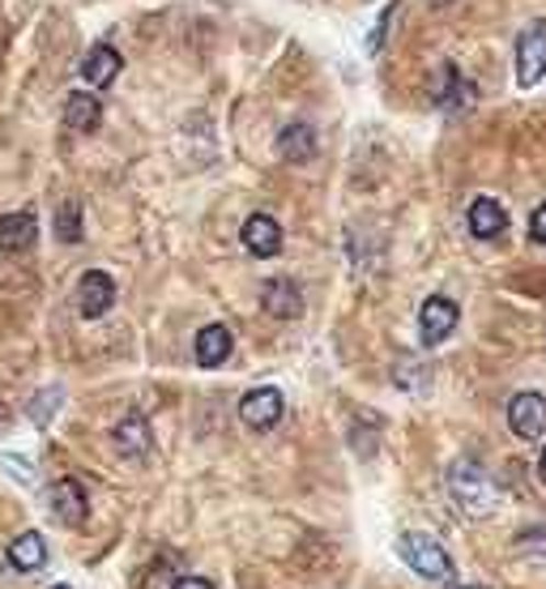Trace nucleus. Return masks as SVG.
I'll return each mask as SVG.
<instances>
[{"mask_svg": "<svg viewBox=\"0 0 546 589\" xmlns=\"http://www.w3.org/2000/svg\"><path fill=\"white\" fill-rule=\"evenodd\" d=\"M401 559L419 573V577H428V581H440V586H453V577H457V568H453V559H448V551L440 547L431 534H406L401 543Z\"/></svg>", "mask_w": 546, "mask_h": 589, "instance_id": "f257e3e1", "label": "nucleus"}, {"mask_svg": "<svg viewBox=\"0 0 546 589\" xmlns=\"http://www.w3.org/2000/svg\"><path fill=\"white\" fill-rule=\"evenodd\" d=\"M448 491L462 500V509L469 512H487L496 505V487H491V478L487 471L474 462V457H457L453 466H448Z\"/></svg>", "mask_w": 546, "mask_h": 589, "instance_id": "f03ea898", "label": "nucleus"}, {"mask_svg": "<svg viewBox=\"0 0 546 589\" xmlns=\"http://www.w3.org/2000/svg\"><path fill=\"white\" fill-rule=\"evenodd\" d=\"M428 94L435 107H444V112H462V107H469V103L478 99V86L462 78V69H457L453 60H444V65L431 73Z\"/></svg>", "mask_w": 546, "mask_h": 589, "instance_id": "7ed1b4c3", "label": "nucleus"}, {"mask_svg": "<svg viewBox=\"0 0 546 589\" xmlns=\"http://www.w3.org/2000/svg\"><path fill=\"white\" fill-rule=\"evenodd\" d=\"M546 78V22H530L516 39V81L530 90Z\"/></svg>", "mask_w": 546, "mask_h": 589, "instance_id": "20e7f679", "label": "nucleus"}, {"mask_svg": "<svg viewBox=\"0 0 546 589\" xmlns=\"http://www.w3.org/2000/svg\"><path fill=\"white\" fill-rule=\"evenodd\" d=\"M457 320H462V308L448 295L423 299V308H419V338H423V347H440L444 338H453Z\"/></svg>", "mask_w": 546, "mask_h": 589, "instance_id": "39448f33", "label": "nucleus"}, {"mask_svg": "<svg viewBox=\"0 0 546 589\" xmlns=\"http://www.w3.org/2000/svg\"><path fill=\"white\" fill-rule=\"evenodd\" d=\"M282 410H286V401H282V393L273 389V385H261V389L243 393V401H239V419L252 428V432H270L282 423Z\"/></svg>", "mask_w": 546, "mask_h": 589, "instance_id": "423d86ee", "label": "nucleus"}, {"mask_svg": "<svg viewBox=\"0 0 546 589\" xmlns=\"http://www.w3.org/2000/svg\"><path fill=\"white\" fill-rule=\"evenodd\" d=\"M112 304H116V277L107 274V270H90V274H81L78 282V313L86 320H99V316L112 313Z\"/></svg>", "mask_w": 546, "mask_h": 589, "instance_id": "0eeeda50", "label": "nucleus"}, {"mask_svg": "<svg viewBox=\"0 0 546 589\" xmlns=\"http://www.w3.org/2000/svg\"><path fill=\"white\" fill-rule=\"evenodd\" d=\"M508 428L521 435V440H538L546 432V397L534 389L516 393L508 401Z\"/></svg>", "mask_w": 546, "mask_h": 589, "instance_id": "6e6552de", "label": "nucleus"}, {"mask_svg": "<svg viewBox=\"0 0 546 589\" xmlns=\"http://www.w3.org/2000/svg\"><path fill=\"white\" fill-rule=\"evenodd\" d=\"M47 500H52V517H56L60 525H69V530H78L81 521H86V512H90L86 487H81L78 478H56Z\"/></svg>", "mask_w": 546, "mask_h": 589, "instance_id": "1a4fd4ad", "label": "nucleus"}, {"mask_svg": "<svg viewBox=\"0 0 546 589\" xmlns=\"http://www.w3.org/2000/svg\"><path fill=\"white\" fill-rule=\"evenodd\" d=\"M239 239H243V248H248L252 257H261V261H270V257L282 252V227L273 223L270 214H252V218L243 223Z\"/></svg>", "mask_w": 546, "mask_h": 589, "instance_id": "9d476101", "label": "nucleus"}, {"mask_svg": "<svg viewBox=\"0 0 546 589\" xmlns=\"http://www.w3.org/2000/svg\"><path fill=\"white\" fill-rule=\"evenodd\" d=\"M261 304H265V313L277 316V320H295V316L304 313V291L291 282V277H273L261 286Z\"/></svg>", "mask_w": 546, "mask_h": 589, "instance_id": "9b49d317", "label": "nucleus"}, {"mask_svg": "<svg viewBox=\"0 0 546 589\" xmlns=\"http://www.w3.org/2000/svg\"><path fill=\"white\" fill-rule=\"evenodd\" d=\"M466 223H469V236L496 239V236H504L508 214H504V205H500L496 196H478V201H469Z\"/></svg>", "mask_w": 546, "mask_h": 589, "instance_id": "f8f14e48", "label": "nucleus"}, {"mask_svg": "<svg viewBox=\"0 0 546 589\" xmlns=\"http://www.w3.org/2000/svg\"><path fill=\"white\" fill-rule=\"evenodd\" d=\"M39 236V223H35V209H13L0 218V248L4 252H26Z\"/></svg>", "mask_w": 546, "mask_h": 589, "instance_id": "ddd939ff", "label": "nucleus"}, {"mask_svg": "<svg viewBox=\"0 0 546 589\" xmlns=\"http://www.w3.org/2000/svg\"><path fill=\"white\" fill-rule=\"evenodd\" d=\"M120 52L112 47V43H99V47H90L86 52V60H81V78H86V86H112V81L120 78Z\"/></svg>", "mask_w": 546, "mask_h": 589, "instance_id": "4468645a", "label": "nucleus"}, {"mask_svg": "<svg viewBox=\"0 0 546 589\" xmlns=\"http://www.w3.org/2000/svg\"><path fill=\"white\" fill-rule=\"evenodd\" d=\"M112 440H116L120 457L137 462V457L150 453V423H146L141 415H124V419L116 423V432H112Z\"/></svg>", "mask_w": 546, "mask_h": 589, "instance_id": "2eb2a0df", "label": "nucleus"}, {"mask_svg": "<svg viewBox=\"0 0 546 589\" xmlns=\"http://www.w3.org/2000/svg\"><path fill=\"white\" fill-rule=\"evenodd\" d=\"M196 363L201 367H218V363H227L235 351V338L227 325H205L201 333H196Z\"/></svg>", "mask_w": 546, "mask_h": 589, "instance_id": "dca6fc26", "label": "nucleus"}, {"mask_svg": "<svg viewBox=\"0 0 546 589\" xmlns=\"http://www.w3.org/2000/svg\"><path fill=\"white\" fill-rule=\"evenodd\" d=\"M65 124H69L73 133H94V128L103 124V103H99L90 90H73V94L65 99Z\"/></svg>", "mask_w": 546, "mask_h": 589, "instance_id": "f3484780", "label": "nucleus"}, {"mask_svg": "<svg viewBox=\"0 0 546 589\" xmlns=\"http://www.w3.org/2000/svg\"><path fill=\"white\" fill-rule=\"evenodd\" d=\"M9 564L18 568V573H35L47 564V543H43L39 530H26V534H18L13 543H9Z\"/></svg>", "mask_w": 546, "mask_h": 589, "instance_id": "a211bd4d", "label": "nucleus"}, {"mask_svg": "<svg viewBox=\"0 0 546 589\" xmlns=\"http://www.w3.org/2000/svg\"><path fill=\"white\" fill-rule=\"evenodd\" d=\"M277 155L286 162H308L316 155V128L312 124H291L277 133Z\"/></svg>", "mask_w": 546, "mask_h": 589, "instance_id": "6ab92c4d", "label": "nucleus"}, {"mask_svg": "<svg viewBox=\"0 0 546 589\" xmlns=\"http://www.w3.org/2000/svg\"><path fill=\"white\" fill-rule=\"evenodd\" d=\"M52 223H56V236L65 239V243H78V239L86 236V227H81V201H73V196L60 201Z\"/></svg>", "mask_w": 546, "mask_h": 589, "instance_id": "aec40b11", "label": "nucleus"}, {"mask_svg": "<svg viewBox=\"0 0 546 589\" xmlns=\"http://www.w3.org/2000/svg\"><path fill=\"white\" fill-rule=\"evenodd\" d=\"M60 401H65V389H60V385H52V389H39V393H35V397H31V406H26L31 423H35V428H47V423L56 419Z\"/></svg>", "mask_w": 546, "mask_h": 589, "instance_id": "412c9836", "label": "nucleus"}, {"mask_svg": "<svg viewBox=\"0 0 546 589\" xmlns=\"http://www.w3.org/2000/svg\"><path fill=\"white\" fill-rule=\"evenodd\" d=\"M512 555L516 559H546V525H530V530H521L516 539H512Z\"/></svg>", "mask_w": 546, "mask_h": 589, "instance_id": "4be33fe9", "label": "nucleus"}, {"mask_svg": "<svg viewBox=\"0 0 546 589\" xmlns=\"http://www.w3.org/2000/svg\"><path fill=\"white\" fill-rule=\"evenodd\" d=\"M393 381H397V389L423 393L431 385V367H428V363H397Z\"/></svg>", "mask_w": 546, "mask_h": 589, "instance_id": "5701e85b", "label": "nucleus"}, {"mask_svg": "<svg viewBox=\"0 0 546 589\" xmlns=\"http://www.w3.org/2000/svg\"><path fill=\"white\" fill-rule=\"evenodd\" d=\"M0 466H4V471H13V478H22V483H35V471H31V462H26V457L4 453V457H0Z\"/></svg>", "mask_w": 546, "mask_h": 589, "instance_id": "b1692460", "label": "nucleus"}, {"mask_svg": "<svg viewBox=\"0 0 546 589\" xmlns=\"http://www.w3.org/2000/svg\"><path fill=\"white\" fill-rule=\"evenodd\" d=\"M393 13H397V4H389V9H385L380 26H376V31L367 35V52H380V47H385V26H389V22H393Z\"/></svg>", "mask_w": 546, "mask_h": 589, "instance_id": "393cba45", "label": "nucleus"}, {"mask_svg": "<svg viewBox=\"0 0 546 589\" xmlns=\"http://www.w3.org/2000/svg\"><path fill=\"white\" fill-rule=\"evenodd\" d=\"M530 236L538 239V243H546V205H538V209L530 214Z\"/></svg>", "mask_w": 546, "mask_h": 589, "instance_id": "a878e982", "label": "nucleus"}, {"mask_svg": "<svg viewBox=\"0 0 546 589\" xmlns=\"http://www.w3.org/2000/svg\"><path fill=\"white\" fill-rule=\"evenodd\" d=\"M171 589H214V586H209L205 577H180V581H175Z\"/></svg>", "mask_w": 546, "mask_h": 589, "instance_id": "bb28decb", "label": "nucleus"}, {"mask_svg": "<svg viewBox=\"0 0 546 589\" xmlns=\"http://www.w3.org/2000/svg\"><path fill=\"white\" fill-rule=\"evenodd\" d=\"M538 478L546 483V449H543V457H538Z\"/></svg>", "mask_w": 546, "mask_h": 589, "instance_id": "cd10ccee", "label": "nucleus"}, {"mask_svg": "<svg viewBox=\"0 0 546 589\" xmlns=\"http://www.w3.org/2000/svg\"><path fill=\"white\" fill-rule=\"evenodd\" d=\"M428 4H457V0H428Z\"/></svg>", "mask_w": 546, "mask_h": 589, "instance_id": "c85d7f7f", "label": "nucleus"}, {"mask_svg": "<svg viewBox=\"0 0 546 589\" xmlns=\"http://www.w3.org/2000/svg\"><path fill=\"white\" fill-rule=\"evenodd\" d=\"M448 589H487V586H448Z\"/></svg>", "mask_w": 546, "mask_h": 589, "instance_id": "c756f323", "label": "nucleus"}, {"mask_svg": "<svg viewBox=\"0 0 546 589\" xmlns=\"http://www.w3.org/2000/svg\"><path fill=\"white\" fill-rule=\"evenodd\" d=\"M52 589H69V586H52Z\"/></svg>", "mask_w": 546, "mask_h": 589, "instance_id": "7c9ffc66", "label": "nucleus"}]
</instances>
